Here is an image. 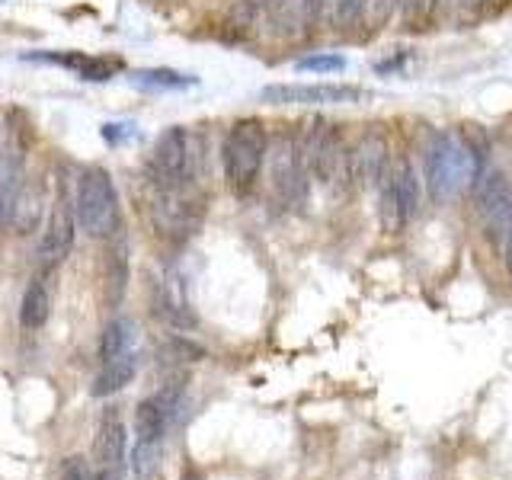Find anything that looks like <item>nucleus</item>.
Listing matches in <instances>:
<instances>
[{
    "instance_id": "nucleus-1",
    "label": "nucleus",
    "mask_w": 512,
    "mask_h": 480,
    "mask_svg": "<svg viewBox=\"0 0 512 480\" xmlns=\"http://www.w3.org/2000/svg\"><path fill=\"white\" fill-rule=\"evenodd\" d=\"M484 135L477 125H461L432 138L423 157V180L432 202H452L484 173Z\"/></svg>"
},
{
    "instance_id": "nucleus-2",
    "label": "nucleus",
    "mask_w": 512,
    "mask_h": 480,
    "mask_svg": "<svg viewBox=\"0 0 512 480\" xmlns=\"http://www.w3.org/2000/svg\"><path fill=\"white\" fill-rule=\"evenodd\" d=\"M186 384L180 378H173L167 384L144 397L135 407V445H132V471L138 477H148L154 471V464L160 458V445H164V436L173 423L176 410L183 404Z\"/></svg>"
},
{
    "instance_id": "nucleus-3",
    "label": "nucleus",
    "mask_w": 512,
    "mask_h": 480,
    "mask_svg": "<svg viewBox=\"0 0 512 480\" xmlns=\"http://www.w3.org/2000/svg\"><path fill=\"white\" fill-rule=\"evenodd\" d=\"M266 154H269L266 125L260 119H237L221 144L224 180H228L234 196H247V192L256 186Z\"/></svg>"
},
{
    "instance_id": "nucleus-4",
    "label": "nucleus",
    "mask_w": 512,
    "mask_h": 480,
    "mask_svg": "<svg viewBox=\"0 0 512 480\" xmlns=\"http://www.w3.org/2000/svg\"><path fill=\"white\" fill-rule=\"evenodd\" d=\"M77 224L90 237H109L119 228V196L112 176L100 167H90L77 180Z\"/></svg>"
},
{
    "instance_id": "nucleus-5",
    "label": "nucleus",
    "mask_w": 512,
    "mask_h": 480,
    "mask_svg": "<svg viewBox=\"0 0 512 480\" xmlns=\"http://www.w3.org/2000/svg\"><path fill=\"white\" fill-rule=\"evenodd\" d=\"M148 173L151 186H196V144L186 128L173 125L154 141Z\"/></svg>"
},
{
    "instance_id": "nucleus-6",
    "label": "nucleus",
    "mask_w": 512,
    "mask_h": 480,
    "mask_svg": "<svg viewBox=\"0 0 512 480\" xmlns=\"http://www.w3.org/2000/svg\"><path fill=\"white\" fill-rule=\"evenodd\" d=\"M474 212L490 240H503L512 231V180L500 170H484L471 186Z\"/></svg>"
},
{
    "instance_id": "nucleus-7",
    "label": "nucleus",
    "mask_w": 512,
    "mask_h": 480,
    "mask_svg": "<svg viewBox=\"0 0 512 480\" xmlns=\"http://www.w3.org/2000/svg\"><path fill=\"white\" fill-rule=\"evenodd\" d=\"M151 218L160 234L173 240L189 237L202 221V199L196 186H154Z\"/></svg>"
},
{
    "instance_id": "nucleus-8",
    "label": "nucleus",
    "mask_w": 512,
    "mask_h": 480,
    "mask_svg": "<svg viewBox=\"0 0 512 480\" xmlns=\"http://www.w3.org/2000/svg\"><path fill=\"white\" fill-rule=\"evenodd\" d=\"M416 212H420V180L407 160H400L381 183V228L397 234Z\"/></svg>"
},
{
    "instance_id": "nucleus-9",
    "label": "nucleus",
    "mask_w": 512,
    "mask_h": 480,
    "mask_svg": "<svg viewBox=\"0 0 512 480\" xmlns=\"http://www.w3.org/2000/svg\"><path fill=\"white\" fill-rule=\"evenodd\" d=\"M308 170H304V160L298 151V138L282 135L272 144V186H276L279 199L285 205H301L308 196Z\"/></svg>"
},
{
    "instance_id": "nucleus-10",
    "label": "nucleus",
    "mask_w": 512,
    "mask_h": 480,
    "mask_svg": "<svg viewBox=\"0 0 512 480\" xmlns=\"http://www.w3.org/2000/svg\"><path fill=\"white\" fill-rule=\"evenodd\" d=\"M365 90L359 87H346V84H272L263 90L266 103L276 106H330V103H359L365 100Z\"/></svg>"
},
{
    "instance_id": "nucleus-11",
    "label": "nucleus",
    "mask_w": 512,
    "mask_h": 480,
    "mask_svg": "<svg viewBox=\"0 0 512 480\" xmlns=\"http://www.w3.org/2000/svg\"><path fill=\"white\" fill-rule=\"evenodd\" d=\"M74 231H77V221L71 215V208L64 199H58V205L52 208V215L45 221L42 240H39V260L45 266H58L74 247Z\"/></svg>"
},
{
    "instance_id": "nucleus-12",
    "label": "nucleus",
    "mask_w": 512,
    "mask_h": 480,
    "mask_svg": "<svg viewBox=\"0 0 512 480\" xmlns=\"http://www.w3.org/2000/svg\"><path fill=\"white\" fill-rule=\"evenodd\" d=\"M349 170L359 186H375L388 176V141L381 135H365L356 148L349 151Z\"/></svg>"
},
{
    "instance_id": "nucleus-13",
    "label": "nucleus",
    "mask_w": 512,
    "mask_h": 480,
    "mask_svg": "<svg viewBox=\"0 0 512 480\" xmlns=\"http://www.w3.org/2000/svg\"><path fill=\"white\" fill-rule=\"evenodd\" d=\"M125 445H128V436H125L122 416L116 410H106L100 426H96V442H93V455L100 461V468L116 471L125 461Z\"/></svg>"
},
{
    "instance_id": "nucleus-14",
    "label": "nucleus",
    "mask_w": 512,
    "mask_h": 480,
    "mask_svg": "<svg viewBox=\"0 0 512 480\" xmlns=\"http://www.w3.org/2000/svg\"><path fill=\"white\" fill-rule=\"evenodd\" d=\"M26 192V173L20 157L10 154L4 164H0V231L13 228L16 208H20V199Z\"/></svg>"
},
{
    "instance_id": "nucleus-15",
    "label": "nucleus",
    "mask_w": 512,
    "mask_h": 480,
    "mask_svg": "<svg viewBox=\"0 0 512 480\" xmlns=\"http://www.w3.org/2000/svg\"><path fill=\"white\" fill-rule=\"evenodd\" d=\"M160 314H164L173 327H192V311H189V298H186V285L180 272H167V279L160 282Z\"/></svg>"
},
{
    "instance_id": "nucleus-16",
    "label": "nucleus",
    "mask_w": 512,
    "mask_h": 480,
    "mask_svg": "<svg viewBox=\"0 0 512 480\" xmlns=\"http://www.w3.org/2000/svg\"><path fill=\"white\" fill-rule=\"evenodd\" d=\"M135 340H138L135 320L116 317V320H109V324L103 327L100 346H96V356H100V362H112V359L125 356V352H135Z\"/></svg>"
},
{
    "instance_id": "nucleus-17",
    "label": "nucleus",
    "mask_w": 512,
    "mask_h": 480,
    "mask_svg": "<svg viewBox=\"0 0 512 480\" xmlns=\"http://www.w3.org/2000/svg\"><path fill=\"white\" fill-rule=\"evenodd\" d=\"M138 372V356L135 352H125V356L112 359V362H103L100 375L93 378V397H109V394H119L128 381L135 378Z\"/></svg>"
},
{
    "instance_id": "nucleus-18",
    "label": "nucleus",
    "mask_w": 512,
    "mask_h": 480,
    "mask_svg": "<svg viewBox=\"0 0 512 480\" xmlns=\"http://www.w3.org/2000/svg\"><path fill=\"white\" fill-rule=\"evenodd\" d=\"M42 61H55L61 68H71L77 77L84 80H109L122 68L119 58H96V55H77V52H68V55H39Z\"/></svg>"
},
{
    "instance_id": "nucleus-19",
    "label": "nucleus",
    "mask_w": 512,
    "mask_h": 480,
    "mask_svg": "<svg viewBox=\"0 0 512 480\" xmlns=\"http://www.w3.org/2000/svg\"><path fill=\"white\" fill-rule=\"evenodd\" d=\"M48 314H52V298H48V288L42 279H32L26 295H23V304H20V324L23 330H42Z\"/></svg>"
},
{
    "instance_id": "nucleus-20",
    "label": "nucleus",
    "mask_w": 512,
    "mask_h": 480,
    "mask_svg": "<svg viewBox=\"0 0 512 480\" xmlns=\"http://www.w3.org/2000/svg\"><path fill=\"white\" fill-rule=\"evenodd\" d=\"M135 84L141 87H154V90H183L196 84V77H186V74H176L167 68H154V71H135Z\"/></svg>"
},
{
    "instance_id": "nucleus-21",
    "label": "nucleus",
    "mask_w": 512,
    "mask_h": 480,
    "mask_svg": "<svg viewBox=\"0 0 512 480\" xmlns=\"http://www.w3.org/2000/svg\"><path fill=\"white\" fill-rule=\"evenodd\" d=\"M439 0H400V13L410 29H423L429 23V16L436 13Z\"/></svg>"
},
{
    "instance_id": "nucleus-22",
    "label": "nucleus",
    "mask_w": 512,
    "mask_h": 480,
    "mask_svg": "<svg viewBox=\"0 0 512 480\" xmlns=\"http://www.w3.org/2000/svg\"><path fill=\"white\" fill-rule=\"evenodd\" d=\"M330 7H333V23L340 29H346V26H356L362 20L368 0H330Z\"/></svg>"
},
{
    "instance_id": "nucleus-23",
    "label": "nucleus",
    "mask_w": 512,
    "mask_h": 480,
    "mask_svg": "<svg viewBox=\"0 0 512 480\" xmlns=\"http://www.w3.org/2000/svg\"><path fill=\"white\" fill-rule=\"evenodd\" d=\"M343 68H346V61L340 55H314V58L298 61V71H314V74H333Z\"/></svg>"
},
{
    "instance_id": "nucleus-24",
    "label": "nucleus",
    "mask_w": 512,
    "mask_h": 480,
    "mask_svg": "<svg viewBox=\"0 0 512 480\" xmlns=\"http://www.w3.org/2000/svg\"><path fill=\"white\" fill-rule=\"evenodd\" d=\"M167 352L173 356V362H196V359H202V349H199L196 343L183 340V336H176V340H170Z\"/></svg>"
},
{
    "instance_id": "nucleus-25",
    "label": "nucleus",
    "mask_w": 512,
    "mask_h": 480,
    "mask_svg": "<svg viewBox=\"0 0 512 480\" xmlns=\"http://www.w3.org/2000/svg\"><path fill=\"white\" fill-rule=\"evenodd\" d=\"M64 480H96L90 474V468L80 458H71L68 464H64Z\"/></svg>"
},
{
    "instance_id": "nucleus-26",
    "label": "nucleus",
    "mask_w": 512,
    "mask_h": 480,
    "mask_svg": "<svg viewBox=\"0 0 512 480\" xmlns=\"http://www.w3.org/2000/svg\"><path fill=\"white\" fill-rule=\"evenodd\" d=\"M368 4L375 7V20L384 23V20H388V16L394 13V7H400V0H368Z\"/></svg>"
},
{
    "instance_id": "nucleus-27",
    "label": "nucleus",
    "mask_w": 512,
    "mask_h": 480,
    "mask_svg": "<svg viewBox=\"0 0 512 480\" xmlns=\"http://www.w3.org/2000/svg\"><path fill=\"white\" fill-rule=\"evenodd\" d=\"M439 4L452 7V10H474L477 4H484V0H439Z\"/></svg>"
},
{
    "instance_id": "nucleus-28",
    "label": "nucleus",
    "mask_w": 512,
    "mask_h": 480,
    "mask_svg": "<svg viewBox=\"0 0 512 480\" xmlns=\"http://www.w3.org/2000/svg\"><path fill=\"white\" fill-rule=\"evenodd\" d=\"M506 266H509V276H512V231H509V240H506Z\"/></svg>"
},
{
    "instance_id": "nucleus-29",
    "label": "nucleus",
    "mask_w": 512,
    "mask_h": 480,
    "mask_svg": "<svg viewBox=\"0 0 512 480\" xmlns=\"http://www.w3.org/2000/svg\"><path fill=\"white\" fill-rule=\"evenodd\" d=\"M96 480H119V477H116V471H106V468H103L100 474H96Z\"/></svg>"
}]
</instances>
